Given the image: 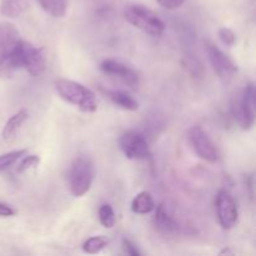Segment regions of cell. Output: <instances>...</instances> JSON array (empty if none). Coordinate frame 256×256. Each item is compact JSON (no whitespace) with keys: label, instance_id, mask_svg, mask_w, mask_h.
<instances>
[{"label":"cell","instance_id":"1","mask_svg":"<svg viewBox=\"0 0 256 256\" xmlns=\"http://www.w3.org/2000/svg\"><path fill=\"white\" fill-rule=\"evenodd\" d=\"M5 55L12 70L24 68L32 76H39L46 68L44 50L36 48L32 42L20 39L12 49L5 50Z\"/></svg>","mask_w":256,"mask_h":256},{"label":"cell","instance_id":"2","mask_svg":"<svg viewBox=\"0 0 256 256\" xmlns=\"http://www.w3.org/2000/svg\"><path fill=\"white\" fill-rule=\"evenodd\" d=\"M55 90L64 102L76 106L82 112H95L98 100L94 92L80 82L69 79H58Z\"/></svg>","mask_w":256,"mask_h":256},{"label":"cell","instance_id":"3","mask_svg":"<svg viewBox=\"0 0 256 256\" xmlns=\"http://www.w3.org/2000/svg\"><path fill=\"white\" fill-rule=\"evenodd\" d=\"M94 180V164L86 155L72 160L68 172V185L72 196L82 198L90 190Z\"/></svg>","mask_w":256,"mask_h":256},{"label":"cell","instance_id":"4","mask_svg":"<svg viewBox=\"0 0 256 256\" xmlns=\"http://www.w3.org/2000/svg\"><path fill=\"white\" fill-rule=\"evenodd\" d=\"M124 18L129 24L152 36H160L165 32V24L152 10L140 4H130L124 9Z\"/></svg>","mask_w":256,"mask_h":256},{"label":"cell","instance_id":"5","mask_svg":"<svg viewBox=\"0 0 256 256\" xmlns=\"http://www.w3.org/2000/svg\"><path fill=\"white\" fill-rule=\"evenodd\" d=\"M234 116L242 130H250L255 122V86L249 82L234 105Z\"/></svg>","mask_w":256,"mask_h":256},{"label":"cell","instance_id":"6","mask_svg":"<svg viewBox=\"0 0 256 256\" xmlns=\"http://www.w3.org/2000/svg\"><path fill=\"white\" fill-rule=\"evenodd\" d=\"M188 139L192 150L200 159L208 162H216L219 160V150L215 146L208 132L199 125H194L188 132Z\"/></svg>","mask_w":256,"mask_h":256},{"label":"cell","instance_id":"7","mask_svg":"<svg viewBox=\"0 0 256 256\" xmlns=\"http://www.w3.org/2000/svg\"><path fill=\"white\" fill-rule=\"evenodd\" d=\"M205 49H206L210 65L219 79H222V82H229L238 74L236 64L214 42H205Z\"/></svg>","mask_w":256,"mask_h":256},{"label":"cell","instance_id":"8","mask_svg":"<svg viewBox=\"0 0 256 256\" xmlns=\"http://www.w3.org/2000/svg\"><path fill=\"white\" fill-rule=\"evenodd\" d=\"M119 145L122 152L128 159L145 160L152 156L149 144L146 139L140 132L129 130L120 136Z\"/></svg>","mask_w":256,"mask_h":256},{"label":"cell","instance_id":"9","mask_svg":"<svg viewBox=\"0 0 256 256\" xmlns=\"http://www.w3.org/2000/svg\"><path fill=\"white\" fill-rule=\"evenodd\" d=\"M215 209H216L218 220L222 229L230 230L238 224L239 209H238L234 198L228 190H220L218 192L216 200H215Z\"/></svg>","mask_w":256,"mask_h":256},{"label":"cell","instance_id":"10","mask_svg":"<svg viewBox=\"0 0 256 256\" xmlns=\"http://www.w3.org/2000/svg\"><path fill=\"white\" fill-rule=\"evenodd\" d=\"M100 70H102L104 74L118 78V79L122 80L124 84H126L130 88H135L139 85V74H138L134 69L128 66V65L122 64L119 60H104V62H102V64H100Z\"/></svg>","mask_w":256,"mask_h":256},{"label":"cell","instance_id":"11","mask_svg":"<svg viewBox=\"0 0 256 256\" xmlns=\"http://www.w3.org/2000/svg\"><path fill=\"white\" fill-rule=\"evenodd\" d=\"M154 222L158 232H162V235H172L179 232V222L169 214L165 204H160L156 208Z\"/></svg>","mask_w":256,"mask_h":256},{"label":"cell","instance_id":"12","mask_svg":"<svg viewBox=\"0 0 256 256\" xmlns=\"http://www.w3.org/2000/svg\"><path fill=\"white\" fill-rule=\"evenodd\" d=\"M108 96L112 100V104H115L122 110L136 112L139 109V102L135 100L132 95H130L125 90H110V92H108Z\"/></svg>","mask_w":256,"mask_h":256},{"label":"cell","instance_id":"13","mask_svg":"<svg viewBox=\"0 0 256 256\" xmlns=\"http://www.w3.org/2000/svg\"><path fill=\"white\" fill-rule=\"evenodd\" d=\"M20 40L19 32L12 22L0 24V52L9 50Z\"/></svg>","mask_w":256,"mask_h":256},{"label":"cell","instance_id":"14","mask_svg":"<svg viewBox=\"0 0 256 256\" xmlns=\"http://www.w3.org/2000/svg\"><path fill=\"white\" fill-rule=\"evenodd\" d=\"M30 0H2L0 2V12L4 16L15 19L20 16L29 8Z\"/></svg>","mask_w":256,"mask_h":256},{"label":"cell","instance_id":"15","mask_svg":"<svg viewBox=\"0 0 256 256\" xmlns=\"http://www.w3.org/2000/svg\"><path fill=\"white\" fill-rule=\"evenodd\" d=\"M28 114L26 110H20L16 114L12 115L9 120L6 122V124L4 125V129H2V138L5 140L12 139V138L16 135V132H19V129L22 128V125L26 122Z\"/></svg>","mask_w":256,"mask_h":256},{"label":"cell","instance_id":"16","mask_svg":"<svg viewBox=\"0 0 256 256\" xmlns=\"http://www.w3.org/2000/svg\"><path fill=\"white\" fill-rule=\"evenodd\" d=\"M155 209V202L149 192H142L132 199V210L135 214L145 215Z\"/></svg>","mask_w":256,"mask_h":256},{"label":"cell","instance_id":"17","mask_svg":"<svg viewBox=\"0 0 256 256\" xmlns=\"http://www.w3.org/2000/svg\"><path fill=\"white\" fill-rule=\"evenodd\" d=\"M44 12L54 18H64L68 9V0H38Z\"/></svg>","mask_w":256,"mask_h":256},{"label":"cell","instance_id":"18","mask_svg":"<svg viewBox=\"0 0 256 256\" xmlns=\"http://www.w3.org/2000/svg\"><path fill=\"white\" fill-rule=\"evenodd\" d=\"M99 220L100 224L102 225L106 229H112L115 226V222H116V216H115L114 209H112V205L109 204H102L99 208Z\"/></svg>","mask_w":256,"mask_h":256},{"label":"cell","instance_id":"19","mask_svg":"<svg viewBox=\"0 0 256 256\" xmlns=\"http://www.w3.org/2000/svg\"><path fill=\"white\" fill-rule=\"evenodd\" d=\"M108 239L104 236H92L82 244V250L86 254H99L108 245Z\"/></svg>","mask_w":256,"mask_h":256},{"label":"cell","instance_id":"20","mask_svg":"<svg viewBox=\"0 0 256 256\" xmlns=\"http://www.w3.org/2000/svg\"><path fill=\"white\" fill-rule=\"evenodd\" d=\"M24 155H26V150L22 149V150H14V152H6V154L0 155V172L6 168L12 166L16 160H19L20 158H22Z\"/></svg>","mask_w":256,"mask_h":256},{"label":"cell","instance_id":"21","mask_svg":"<svg viewBox=\"0 0 256 256\" xmlns=\"http://www.w3.org/2000/svg\"><path fill=\"white\" fill-rule=\"evenodd\" d=\"M184 66L194 76H202V72H204V66H202V62L192 56L184 58Z\"/></svg>","mask_w":256,"mask_h":256},{"label":"cell","instance_id":"22","mask_svg":"<svg viewBox=\"0 0 256 256\" xmlns=\"http://www.w3.org/2000/svg\"><path fill=\"white\" fill-rule=\"evenodd\" d=\"M40 158L38 155H28V156H24L22 159V162L18 165V172H24L26 170L35 169V168L39 165Z\"/></svg>","mask_w":256,"mask_h":256},{"label":"cell","instance_id":"23","mask_svg":"<svg viewBox=\"0 0 256 256\" xmlns=\"http://www.w3.org/2000/svg\"><path fill=\"white\" fill-rule=\"evenodd\" d=\"M218 35H219L220 42L224 45H226V46H232L235 44V42H236V35L229 28H222L219 30V32H218Z\"/></svg>","mask_w":256,"mask_h":256},{"label":"cell","instance_id":"24","mask_svg":"<svg viewBox=\"0 0 256 256\" xmlns=\"http://www.w3.org/2000/svg\"><path fill=\"white\" fill-rule=\"evenodd\" d=\"M122 250H124V252L126 255H130V256H140V255H142V252L138 250V248L135 246V245L132 244V242H130L129 239H126V238H124V239L122 240Z\"/></svg>","mask_w":256,"mask_h":256},{"label":"cell","instance_id":"25","mask_svg":"<svg viewBox=\"0 0 256 256\" xmlns=\"http://www.w3.org/2000/svg\"><path fill=\"white\" fill-rule=\"evenodd\" d=\"M156 2H159V5H162V8H165V9L174 10L182 6L185 2V0H156Z\"/></svg>","mask_w":256,"mask_h":256},{"label":"cell","instance_id":"26","mask_svg":"<svg viewBox=\"0 0 256 256\" xmlns=\"http://www.w3.org/2000/svg\"><path fill=\"white\" fill-rule=\"evenodd\" d=\"M14 214L15 212L12 206H9L8 204H4V202H0V216L9 218L12 216Z\"/></svg>","mask_w":256,"mask_h":256},{"label":"cell","instance_id":"27","mask_svg":"<svg viewBox=\"0 0 256 256\" xmlns=\"http://www.w3.org/2000/svg\"><path fill=\"white\" fill-rule=\"evenodd\" d=\"M224 254H230V255H232V252H230L229 249H224V250H222V252H220V255H224Z\"/></svg>","mask_w":256,"mask_h":256}]
</instances>
